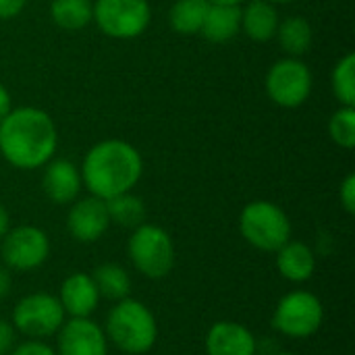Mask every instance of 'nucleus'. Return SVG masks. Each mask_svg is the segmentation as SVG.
I'll return each mask as SVG.
<instances>
[{"instance_id": "obj_1", "label": "nucleus", "mask_w": 355, "mask_h": 355, "mask_svg": "<svg viewBox=\"0 0 355 355\" xmlns=\"http://www.w3.org/2000/svg\"><path fill=\"white\" fill-rule=\"evenodd\" d=\"M58 131L52 116L40 108H12L0 121V154L21 171H35L54 158Z\"/></svg>"}, {"instance_id": "obj_2", "label": "nucleus", "mask_w": 355, "mask_h": 355, "mask_svg": "<svg viewBox=\"0 0 355 355\" xmlns=\"http://www.w3.org/2000/svg\"><path fill=\"white\" fill-rule=\"evenodd\" d=\"M144 173V160L135 146L123 139H104L83 158L81 181L89 196L110 200L133 191Z\"/></svg>"}, {"instance_id": "obj_3", "label": "nucleus", "mask_w": 355, "mask_h": 355, "mask_svg": "<svg viewBox=\"0 0 355 355\" xmlns=\"http://www.w3.org/2000/svg\"><path fill=\"white\" fill-rule=\"evenodd\" d=\"M102 329L108 343L127 355L148 354L158 341V320L154 312L133 297L114 302Z\"/></svg>"}, {"instance_id": "obj_4", "label": "nucleus", "mask_w": 355, "mask_h": 355, "mask_svg": "<svg viewBox=\"0 0 355 355\" xmlns=\"http://www.w3.org/2000/svg\"><path fill=\"white\" fill-rule=\"evenodd\" d=\"M127 254L133 268L150 281L166 279L177 262L175 241L168 231L150 223H144L131 231Z\"/></svg>"}, {"instance_id": "obj_5", "label": "nucleus", "mask_w": 355, "mask_h": 355, "mask_svg": "<svg viewBox=\"0 0 355 355\" xmlns=\"http://www.w3.org/2000/svg\"><path fill=\"white\" fill-rule=\"evenodd\" d=\"M291 231L293 227L287 212L268 200L250 202L239 214L241 237L260 252H277L291 239Z\"/></svg>"}, {"instance_id": "obj_6", "label": "nucleus", "mask_w": 355, "mask_h": 355, "mask_svg": "<svg viewBox=\"0 0 355 355\" xmlns=\"http://www.w3.org/2000/svg\"><path fill=\"white\" fill-rule=\"evenodd\" d=\"M324 304L322 300L306 289L285 293L270 318L272 329L287 339H308L322 329Z\"/></svg>"}, {"instance_id": "obj_7", "label": "nucleus", "mask_w": 355, "mask_h": 355, "mask_svg": "<svg viewBox=\"0 0 355 355\" xmlns=\"http://www.w3.org/2000/svg\"><path fill=\"white\" fill-rule=\"evenodd\" d=\"M67 314L54 293L48 291H31L23 295L10 316V324L15 327L17 335L25 339H50L56 337L60 327L64 324Z\"/></svg>"}, {"instance_id": "obj_8", "label": "nucleus", "mask_w": 355, "mask_h": 355, "mask_svg": "<svg viewBox=\"0 0 355 355\" xmlns=\"http://www.w3.org/2000/svg\"><path fill=\"white\" fill-rule=\"evenodd\" d=\"M2 264L12 272H31L50 258V237L35 225L10 227L0 239Z\"/></svg>"}, {"instance_id": "obj_9", "label": "nucleus", "mask_w": 355, "mask_h": 355, "mask_svg": "<svg viewBox=\"0 0 355 355\" xmlns=\"http://www.w3.org/2000/svg\"><path fill=\"white\" fill-rule=\"evenodd\" d=\"M96 25L114 40L139 37L152 19L148 0H96L92 4Z\"/></svg>"}, {"instance_id": "obj_10", "label": "nucleus", "mask_w": 355, "mask_h": 355, "mask_svg": "<svg viewBox=\"0 0 355 355\" xmlns=\"http://www.w3.org/2000/svg\"><path fill=\"white\" fill-rule=\"evenodd\" d=\"M314 77L306 62L300 58H281L277 60L264 79L268 98L281 108H297L312 94Z\"/></svg>"}, {"instance_id": "obj_11", "label": "nucleus", "mask_w": 355, "mask_h": 355, "mask_svg": "<svg viewBox=\"0 0 355 355\" xmlns=\"http://www.w3.org/2000/svg\"><path fill=\"white\" fill-rule=\"evenodd\" d=\"M56 355H108L104 329L92 318H69L56 333Z\"/></svg>"}, {"instance_id": "obj_12", "label": "nucleus", "mask_w": 355, "mask_h": 355, "mask_svg": "<svg viewBox=\"0 0 355 355\" xmlns=\"http://www.w3.org/2000/svg\"><path fill=\"white\" fill-rule=\"evenodd\" d=\"M110 225L106 202L96 196L75 200L67 214V231L79 243H96Z\"/></svg>"}, {"instance_id": "obj_13", "label": "nucleus", "mask_w": 355, "mask_h": 355, "mask_svg": "<svg viewBox=\"0 0 355 355\" xmlns=\"http://www.w3.org/2000/svg\"><path fill=\"white\" fill-rule=\"evenodd\" d=\"M260 341L241 322L218 320L214 322L204 341L206 355H258Z\"/></svg>"}, {"instance_id": "obj_14", "label": "nucleus", "mask_w": 355, "mask_h": 355, "mask_svg": "<svg viewBox=\"0 0 355 355\" xmlns=\"http://www.w3.org/2000/svg\"><path fill=\"white\" fill-rule=\"evenodd\" d=\"M58 302L69 318H89L100 306L98 287L87 272H71L58 289Z\"/></svg>"}, {"instance_id": "obj_15", "label": "nucleus", "mask_w": 355, "mask_h": 355, "mask_svg": "<svg viewBox=\"0 0 355 355\" xmlns=\"http://www.w3.org/2000/svg\"><path fill=\"white\" fill-rule=\"evenodd\" d=\"M81 187H83L81 171L71 160L52 158L48 164H44L42 189L52 204L58 206L73 204L79 198Z\"/></svg>"}, {"instance_id": "obj_16", "label": "nucleus", "mask_w": 355, "mask_h": 355, "mask_svg": "<svg viewBox=\"0 0 355 355\" xmlns=\"http://www.w3.org/2000/svg\"><path fill=\"white\" fill-rule=\"evenodd\" d=\"M275 254H277V258H275L277 270L285 281L302 285V283H308L314 277V272H316V252L308 243L289 239Z\"/></svg>"}, {"instance_id": "obj_17", "label": "nucleus", "mask_w": 355, "mask_h": 355, "mask_svg": "<svg viewBox=\"0 0 355 355\" xmlns=\"http://www.w3.org/2000/svg\"><path fill=\"white\" fill-rule=\"evenodd\" d=\"M279 12L268 0H250L241 8V29L254 42H268L277 35Z\"/></svg>"}, {"instance_id": "obj_18", "label": "nucleus", "mask_w": 355, "mask_h": 355, "mask_svg": "<svg viewBox=\"0 0 355 355\" xmlns=\"http://www.w3.org/2000/svg\"><path fill=\"white\" fill-rule=\"evenodd\" d=\"M241 29V6L237 4H212L206 12L200 33L214 44L233 40Z\"/></svg>"}, {"instance_id": "obj_19", "label": "nucleus", "mask_w": 355, "mask_h": 355, "mask_svg": "<svg viewBox=\"0 0 355 355\" xmlns=\"http://www.w3.org/2000/svg\"><path fill=\"white\" fill-rule=\"evenodd\" d=\"M92 279H94L102 300H108L114 304L125 297H131V289H133L131 275L127 272L125 266H121L116 262H104V264L96 266L92 272Z\"/></svg>"}, {"instance_id": "obj_20", "label": "nucleus", "mask_w": 355, "mask_h": 355, "mask_svg": "<svg viewBox=\"0 0 355 355\" xmlns=\"http://www.w3.org/2000/svg\"><path fill=\"white\" fill-rule=\"evenodd\" d=\"M277 37L281 48L287 52V56L300 58L312 48L314 33H312V25L304 17H289L283 23H279Z\"/></svg>"}, {"instance_id": "obj_21", "label": "nucleus", "mask_w": 355, "mask_h": 355, "mask_svg": "<svg viewBox=\"0 0 355 355\" xmlns=\"http://www.w3.org/2000/svg\"><path fill=\"white\" fill-rule=\"evenodd\" d=\"M208 8H210V2L208 0H177L171 6L168 23L181 35L200 33Z\"/></svg>"}, {"instance_id": "obj_22", "label": "nucleus", "mask_w": 355, "mask_h": 355, "mask_svg": "<svg viewBox=\"0 0 355 355\" xmlns=\"http://www.w3.org/2000/svg\"><path fill=\"white\" fill-rule=\"evenodd\" d=\"M106 208H108L110 223H114L123 229L133 231L135 227L146 223V204L141 198H137L131 191L106 200Z\"/></svg>"}, {"instance_id": "obj_23", "label": "nucleus", "mask_w": 355, "mask_h": 355, "mask_svg": "<svg viewBox=\"0 0 355 355\" xmlns=\"http://www.w3.org/2000/svg\"><path fill=\"white\" fill-rule=\"evenodd\" d=\"M50 17L58 27L77 31V29H83L85 25H89L94 10H92L89 0H52Z\"/></svg>"}, {"instance_id": "obj_24", "label": "nucleus", "mask_w": 355, "mask_h": 355, "mask_svg": "<svg viewBox=\"0 0 355 355\" xmlns=\"http://www.w3.org/2000/svg\"><path fill=\"white\" fill-rule=\"evenodd\" d=\"M331 87L341 106H355V54L347 52L331 73Z\"/></svg>"}, {"instance_id": "obj_25", "label": "nucleus", "mask_w": 355, "mask_h": 355, "mask_svg": "<svg viewBox=\"0 0 355 355\" xmlns=\"http://www.w3.org/2000/svg\"><path fill=\"white\" fill-rule=\"evenodd\" d=\"M329 135L331 139L343 148L354 150L355 148V106H341L333 112L329 121Z\"/></svg>"}, {"instance_id": "obj_26", "label": "nucleus", "mask_w": 355, "mask_h": 355, "mask_svg": "<svg viewBox=\"0 0 355 355\" xmlns=\"http://www.w3.org/2000/svg\"><path fill=\"white\" fill-rule=\"evenodd\" d=\"M8 355H56L54 347L48 345L46 341H37V339H27L23 343H17L15 349Z\"/></svg>"}, {"instance_id": "obj_27", "label": "nucleus", "mask_w": 355, "mask_h": 355, "mask_svg": "<svg viewBox=\"0 0 355 355\" xmlns=\"http://www.w3.org/2000/svg\"><path fill=\"white\" fill-rule=\"evenodd\" d=\"M339 204H341V208L349 214V216H354L355 214V175H347L345 179H343V183H341V187H339Z\"/></svg>"}, {"instance_id": "obj_28", "label": "nucleus", "mask_w": 355, "mask_h": 355, "mask_svg": "<svg viewBox=\"0 0 355 355\" xmlns=\"http://www.w3.org/2000/svg\"><path fill=\"white\" fill-rule=\"evenodd\" d=\"M17 345V331L10 320L0 318V355H8Z\"/></svg>"}, {"instance_id": "obj_29", "label": "nucleus", "mask_w": 355, "mask_h": 355, "mask_svg": "<svg viewBox=\"0 0 355 355\" xmlns=\"http://www.w3.org/2000/svg\"><path fill=\"white\" fill-rule=\"evenodd\" d=\"M25 4L27 0H0V21L15 19L25 8Z\"/></svg>"}, {"instance_id": "obj_30", "label": "nucleus", "mask_w": 355, "mask_h": 355, "mask_svg": "<svg viewBox=\"0 0 355 355\" xmlns=\"http://www.w3.org/2000/svg\"><path fill=\"white\" fill-rule=\"evenodd\" d=\"M10 289H12V275L4 264H0V302L10 295Z\"/></svg>"}, {"instance_id": "obj_31", "label": "nucleus", "mask_w": 355, "mask_h": 355, "mask_svg": "<svg viewBox=\"0 0 355 355\" xmlns=\"http://www.w3.org/2000/svg\"><path fill=\"white\" fill-rule=\"evenodd\" d=\"M10 110H12V106H10V94H8L6 87L0 83V121H2Z\"/></svg>"}, {"instance_id": "obj_32", "label": "nucleus", "mask_w": 355, "mask_h": 355, "mask_svg": "<svg viewBox=\"0 0 355 355\" xmlns=\"http://www.w3.org/2000/svg\"><path fill=\"white\" fill-rule=\"evenodd\" d=\"M10 229V214L6 210L4 204H0V239L6 235V231Z\"/></svg>"}, {"instance_id": "obj_33", "label": "nucleus", "mask_w": 355, "mask_h": 355, "mask_svg": "<svg viewBox=\"0 0 355 355\" xmlns=\"http://www.w3.org/2000/svg\"><path fill=\"white\" fill-rule=\"evenodd\" d=\"M208 2H212V4H241V2H245V0H208Z\"/></svg>"}, {"instance_id": "obj_34", "label": "nucleus", "mask_w": 355, "mask_h": 355, "mask_svg": "<svg viewBox=\"0 0 355 355\" xmlns=\"http://www.w3.org/2000/svg\"><path fill=\"white\" fill-rule=\"evenodd\" d=\"M268 2H272V4H287V2H293V0H268Z\"/></svg>"}, {"instance_id": "obj_35", "label": "nucleus", "mask_w": 355, "mask_h": 355, "mask_svg": "<svg viewBox=\"0 0 355 355\" xmlns=\"http://www.w3.org/2000/svg\"><path fill=\"white\" fill-rule=\"evenodd\" d=\"M272 355H297V354H293V352H277V354H272Z\"/></svg>"}]
</instances>
